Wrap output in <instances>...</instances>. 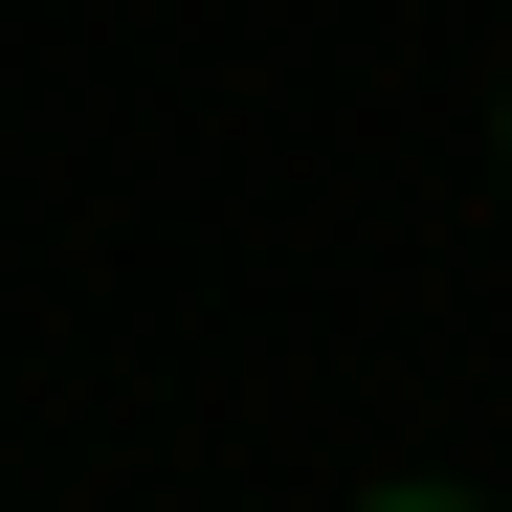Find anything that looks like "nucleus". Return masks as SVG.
Wrapping results in <instances>:
<instances>
[{
  "label": "nucleus",
  "instance_id": "obj_1",
  "mask_svg": "<svg viewBox=\"0 0 512 512\" xmlns=\"http://www.w3.org/2000/svg\"><path fill=\"white\" fill-rule=\"evenodd\" d=\"M357 512H490V490H357Z\"/></svg>",
  "mask_w": 512,
  "mask_h": 512
}]
</instances>
